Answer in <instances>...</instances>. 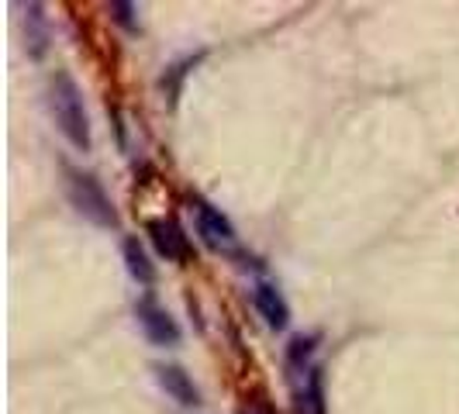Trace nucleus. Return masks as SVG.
Masks as SVG:
<instances>
[{
	"label": "nucleus",
	"mask_w": 459,
	"mask_h": 414,
	"mask_svg": "<svg viewBox=\"0 0 459 414\" xmlns=\"http://www.w3.org/2000/svg\"><path fill=\"white\" fill-rule=\"evenodd\" d=\"M48 115L56 121V128L63 132L73 149L87 152L91 149V117L83 108V93L76 87V80L69 73H56L48 80Z\"/></svg>",
	"instance_id": "f257e3e1"
},
{
	"label": "nucleus",
	"mask_w": 459,
	"mask_h": 414,
	"mask_svg": "<svg viewBox=\"0 0 459 414\" xmlns=\"http://www.w3.org/2000/svg\"><path fill=\"white\" fill-rule=\"evenodd\" d=\"M66 197H69V204H73V211H76L80 218H87L91 225H97V229H115L117 225V214H115L111 197H108L104 186L97 184L93 177H87V173L69 169Z\"/></svg>",
	"instance_id": "f03ea898"
},
{
	"label": "nucleus",
	"mask_w": 459,
	"mask_h": 414,
	"mask_svg": "<svg viewBox=\"0 0 459 414\" xmlns=\"http://www.w3.org/2000/svg\"><path fill=\"white\" fill-rule=\"evenodd\" d=\"M194 221H197V235H201V242L207 249H214V253H235L238 249V235H235L231 221L218 207H211L207 201H197L194 204Z\"/></svg>",
	"instance_id": "7ed1b4c3"
},
{
	"label": "nucleus",
	"mask_w": 459,
	"mask_h": 414,
	"mask_svg": "<svg viewBox=\"0 0 459 414\" xmlns=\"http://www.w3.org/2000/svg\"><path fill=\"white\" fill-rule=\"evenodd\" d=\"M135 318H138V328H142V335L149 339L152 345H160V349H169V345L180 342V324L173 322V315L169 311H162L156 300H138L135 304Z\"/></svg>",
	"instance_id": "20e7f679"
},
{
	"label": "nucleus",
	"mask_w": 459,
	"mask_h": 414,
	"mask_svg": "<svg viewBox=\"0 0 459 414\" xmlns=\"http://www.w3.org/2000/svg\"><path fill=\"white\" fill-rule=\"evenodd\" d=\"M253 304L255 311H259V318L270 324L273 332H283L290 324V307H287V300H283V294L276 290L273 283H255Z\"/></svg>",
	"instance_id": "39448f33"
},
{
	"label": "nucleus",
	"mask_w": 459,
	"mask_h": 414,
	"mask_svg": "<svg viewBox=\"0 0 459 414\" xmlns=\"http://www.w3.org/2000/svg\"><path fill=\"white\" fill-rule=\"evenodd\" d=\"M152 373H156V384H160L162 391L169 393L177 404H184V408H194V404H197V387H194V380H190L180 367L156 363V367H152Z\"/></svg>",
	"instance_id": "423d86ee"
},
{
	"label": "nucleus",
	"mask_w": 459,
	"mask_h": 414,
	"mask_svg": "<svg viewBox=\"0 0 459 414\" xmlns=\"http://www.w3.org/2000/svg\"><path fill=\"white\" fill-rule=\"evenodd\" d=\"M24 46H28V56H31V59H42V56H46L48 24H46L42 4H28V7H24Z\"/></svg>",
	"instance_id": "0eeeda50"
},
{
	"label": "nucleus",
	"mask_w": 459,
	"mask_h": 414,
	"mask_svg": "<svg viewBox=\"0 0 459 414\" xmlns=\"http://www.w3.org/2000/svg\"><path fill=\"white\" fill-rule=\"evenodd\" d=\"M149 235H152V246H156L166 259H184L186 255V235L180 231L177 221L160 218V221H152V225H149Z\"/></svg>",
	"instance_id": "6e6552de"
},
{
	"label": "nucleus",
	"mask_w": 459,
	"mask_h": 414,
	"mask_svg": "<svg viewBox=\"0 0 459 414\" xmlns=\"http://www.w3.org/2000/svg\"><path fill=\"white\" fill-rule=\"evenodd\" d=\"M121 255H125V266H128L132 280L145 283V287L156 280V266L149 263V253L142 249V242H138V238H125V246H121Z\"/></svg>",
	"instance_id": "1a4fd4ad"
},
{
	"label": "nucleus",
	"mask_w": 459,
	"mask_h": 414,
	"mask_svg": "<svg viewBox=\"0 0 459 414\" xmlns=\"http://www.w3.org/2000/svg\"><path fill=\"white\" fill-rule=\"evenodd\" d=\"M108 11H111V18H115V22L121 24V28L135 31V18H132V14H135V7H132V4H121V0H115V4L108 7Z\"/></svg>",
	"instance_id": "9d476101"
},
{
	"label": "nucleus",
	"mask_w": 459,
	"mask_h": 414,
	"mask_svg": "<svg viewBox=\"0 0 459 414\" xmlns=\"http://www.w3.org/2000/svg\"><path fill=\"white\" fill-rule=\"evenodd\" d=\"M242 414H246V411H242Z\"/></svg>",
	"instance_id": "9b49d317"
}]
</instances>
